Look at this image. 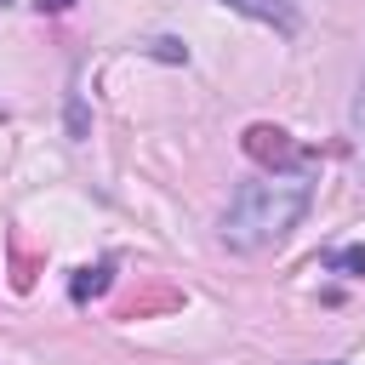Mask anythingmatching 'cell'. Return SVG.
Instances as JSON below:
<instances>
[{
  "mask_svg": "<svg viewBox=\"0 0 365 365\" xmlns=\"http://www.w3.org/2000/svg\"><path fill=\"white\" fill-rule=\"evenodd\" d=\"M354 143L365 154V68H359V91H354Z\"/></svg>",
  "mask_w": 365,
  "mask_h": 365,
  "instance_id": "obj_6",
  "label": "cell"
},
{
  "mask_svg": "<svg viewBox=\"0 0 365 365\" xmlns=\"http://www.w3.org/2000/svg\"><path fill=\"white\" fill-rule=\"evenodd\" d=\"M228 11H240V17H251V23H268L274 34H297L302 29V11H297V0H222Z\"/></svg>",
  "mask_w": 365,
  "mask_h": 365,
  "instance_id": "obj_2",
  "label": "cell"
},
{
  "mask_svg": "<svg viewBox=\"0 0 365 365\" xmlns=\"http://www.w3.org/2000/svg\"><path fill=\"white\" fill-rule=\"evenodd\" d=\"M74 0H40V11H68Z\"/></svg>",
  "mask_w": 365,
  "mask_h": 365,
  "instance_id": "obj_7",
  "label": "cell"
},
{
  "mask_svg": "<svg viewBox=\"0 0 365 365\" xmlns=\"http://www.w3.org/2000/svg\"><path fill=\"white\" fill-rule=\"evenodd\" d=\"M0 6H11V0H0Z\"/></svg>",
  "mask_w": 365,
  "mask_h": 365,
  "instance_id": "obj_9",
  "label": "cell"
},
{
  "mask_svg": "<svg viewBox=\"0 0 365 365\" xmlns=\"http://www.w3.org/2000/svg\"><path fill=\"white\" fill-rule=\"evenodd\" d=\"M319 365H348V359H319Z\"/></svg>",
  "mask_w": 365,
  "mask_h": 365,
  "instance_id": "obj_8",
  "label": "cell"
},
{
  "mask_svg": "<svg viewBox=\"0 0 365 365\" xmlns=\"http://www.w3.org/2000/svg\"><path fill=\"white\" fill-rule=\"evenodd\" d=\"M245 154L279 165V160H291V137H285L279 125H245Z\"/></svg>",
  "mask_w": 365,
  "mask_h": 365,
  "instance_id": "obj_3",
  "label": "cell"
},
{
  "mask_svg": "<svg viewBox=\"0 0 365 365\" xmlns=\"http://www.w3.org/2000/svg\"><path fill=\"white\" fill-rule=\"evenodd\" d=\"M108 274H114V262H108V257H103V262H91V268H80V274L68 279V297H74V302L103 297V291H108Z\"/></svg>",
  "mask_w": 365,
  "mask_h": 365,
  "instance_id": "obj_4",
  "label": "cell"
},
{
  "mask_svg": "<svg viewBox=\"0 0 365 365\" xmlns=\"http://www.w3.org/2000/svg\"><path fill=\"white\" fill-rule=\"evenodd\" d=\"M319 262H325V268H336V274H348V279H365V245H342V251H325Z\"/></svg>",
  "mask_w": 365,
  "mask_h": 365,
  "instance_id": "obj_5",
  "label": "cell"
},
{
  "mask_svg": "<svg viewBox=\"0 0 365 365\" xmlns=\"http://www.w3.org/2000/svg\"><path fill=\"white\" fill-rule=\"evenodd\" d=\"M308 205H314V171H308V165H297V171H268V177L245 182V188L228 200V211H222V222H217V240H222L228 251H240V257L268 251V245H279V240L308 217Z\"/></svg>",
  "mask_w": 365,
  "mask_h": 365,
  "instance_id": "obj_1",
  "label": "cell"
}]
</instances>
